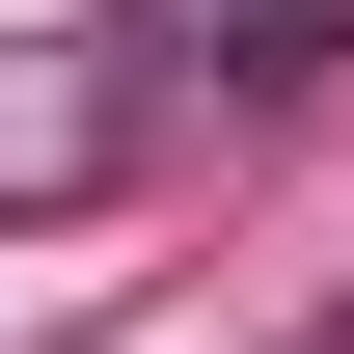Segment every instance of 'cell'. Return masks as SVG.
Segmentation results:
<instances>
[{
  "mask_svg": "<svg viewBox=\"0 0 354 354\" xmlns=\"http://www.w3.org/2000/svg\"><path fill=\"white\" fill-rule=\"evenodd\" d=\"M300 354H354V300H327V327H300Z\"/></svg>",
  "mask_w": 354,
  "mask_h": 354,
  "instance_id": "6da1fadb",
  "label": "cell"
}]
</instances>
